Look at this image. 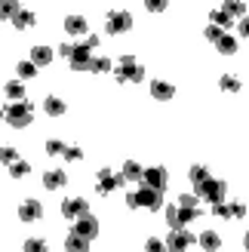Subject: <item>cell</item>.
<instances>
[{
	"label": "cell",
	"mask_w": 249,
	"mask_h": 252,
	"mask_svg": "<svg viewBox=\"0 0 249 252\" xmlns=\"http://www.w3.org/2000/svg\"><path fill=\"white\" fill-rule=\"evenodd\" d=\"M16 71H19V77H22V80H31L34 74H37V65H34L31 59H25V62H19V65H16Z\"/></svg>",
	"instance_id": "obj_25"
},
{
	"label": "cell",
	"mask_w": 249,
	"mask_h": 252,
	"mask_svg": "<svg viewBox=\"0 0 249 252\" xmlns=\"http://www.w3.org/2000/svg\"><path fill=\"white\" fill-rule=\"evenodd\" d=\"M191 243H197V237L191 231H172L166 240V252H188Z\"/></svg>",
	"instance_id": "obj_8"
},
{
	"label": "cell",
	"mask_w": 249,
	"mask_h": 252,
	"mask_svg": "<svg viewBox=\"0 0 249 252\" xmlns=\"http://www.w3.org/2000/svg\"><path fill=\"white\" fill-rule=\"evenodd\" d=\"M209 25H216V28H228V25H231V16H228L225 9H213V22H209Z\"/></svg>",
	"instance_id": "obj_29"
},
{
	"label": "cell",
	"mask_w": 249,
	"mask_h": 252,
	"mask_svg": "<svg viewBox=\"0 0 249 252\" xmlns=\"http://www.w3.org/2000/svg\"><path fill=\"white\" fill-rule=\"evenodd\" d=\"M62 157H65V160H71V163H74V160H80V157H83V151H80L77 145H71V148H65V154H62Z\"/></svg>",
	"instance_id": "obj_36"
},
{
	"label": "cell",
	"mask_w": 249,
	"mask_h": 252,
	"mask_svg": "<svg viewBox=\"0 0 249 252\" xmlns=\"http://www.w3.org/2000/svg\"><path fill=\"white\" fill-rule=\"evenodd\" d=\"M243 246H246V252H249V234H246V237H243Z\"/></svg>",
	"instance_id": "obj_42"
},
{
	"label": "cell",
	"mask_w": 249,
	"mask_h": 252,
	"mask_svg": "<svg viewBox=\"0 0 249 252\" xmlns=\"http://www.w3.org/2000/svg\"><path fill=\"white\" fill-rule=\"evenodd\" d=\"M151 95L157 98V102H169V98L176 95V90H172L166 80H151Z\"/></svg>",
	"instance_id": "obj_14"
},
{
	"label": "cell",
	"mask_w": 249,
	"mask_h": 252,
	"mask_svg": "<svg viewBox=\"0 0 249 252\" xmlns=\"http://www.w3.org/2000/svg\"><path fill=\"white\" fill-rule=\"evenodd\" d=\"M12 25H16L19 31H25V28H31V25H34V12L22 6V9L16 12V16H12Z\"/></svg>",
	"instance_id": "obj_20"
},
{
	"label": "cell",
	"mask_w": 249,
	"mask_h": 252,
	"mask_svg": "<svg viewBox=\"0 0 249 252\" xmlns=\"http://www.w3.org/2000/svg\"><path fill=\"white\" fill-rule=\"evenodd\" d=\"M216 49H218L221 56H234V53H237V40H234V37H228V34H221V40L216 43Z\"/></svg>",
	"instance_id": "obj_23"
},
{
	"label": "cell",
	"mask_w": 249,
	"mask_h": 252,
	"mask_svg": "<svg viewBox=\"0 0 249 252\" xmlns=\"http://www.w3.org/2000/svg\"><path fill=\"white\" fill-rule=\"evenodd\" d=\"M114 74H117V80H132V83H139V80H145V68L135 62L132 56H123L117 65H114Z\"/></svg>",
	"instance_id": "obj_3"
},
{
	"label": "cell",
	"mask_w": 249,
	"mask_h": 252,
	"mask_svg": "<svg viewBox=\"0 0 249 252\" xmlns=\"http://www.w3.org/2000/svg\"><path fill=\"white\" fill-rule=\"evenodd\" d=\"M148 9H151V12H163L169 3H166V0H148V3H145Z\"/></svg>",
	"instance_id": "obj_39"
},
{
	"label": "cell",
	"mask_w": 249,
	"mask_h": 252,
	"mask_svg": "<svg viewBox=\"0 0 249 252\" xmlns=\"http://www.w3.org/2000/svg\"><path fill=\"white\" fill-rule=\"evenodd\" d=\"M34 120V111H31V105L28 102H16V105H9L6 108V123L9 126H16V129H25Z\"/></svg>",
	"instance_id": "obj_4"
},
{
	"label": "cell",
	"mask_w": 249,
	"mask_h": 252,
	"mask_svg": "<svg viewBox=\"0 0 249 252\" xmlns=\"http://www.w3.org/2000/svg\"><path fill=\"white\" fill-rule=\"evenodd\" d=\"M218 86H221V90H228V93H240V80L234 77V74H225V77L218 80Z\"/></svg>",
	"instance_id": "obj_28"
},
{
	"label": "cell",
	"mask_w": 249,
	"mask_h": 252,
	"mask_svg": "<svg viewBox=\"0 0 249 252\" xmlns=\"http://www.w3.org/2000/svg\"><path fill=\"white\" fill-rule=\"evenodd\" d=\"M114 65H111V59H105V56H95L93 59V71L95 74H105V71H111Z\"/></svg>",
	"instance_id": "obj_33"
},
{
	"label": "cell",
	"mask_w": 249,
	"mask_h": 252,
	"mask_svg": "<svg viewBox=\"0 0 249 252\" xmlns=\"http://www.w3.org/2000/svg\"><path fill=\"white\" fill-rule=\"evenodd\" d=\"M123 182H142V175H145V169L139 166V163H132V160H126L123 163Z\"/></svg>",
	"instance_id": "obj_18"
},
{
	"label": "cell",
	"mask_w": 249,
	"mask_h": 252,
	"mask_svg": "<svg viewBox=\"0 0 249 252\" xmlns=\"http://www.w3.org/2000/svg\"><path fill=\"white\" fill-rule=\"evenodd\" d=\"M59 53L68 59V65L74 71H93V49L86 46V43H77V46H71V43H62L59 46Z\"/></svg>",
	"instance_id": "obj_1"
},
{
	"label": "cell",
	"mask_w": 249,
	"mask_h": 252,
	"mask_svg": "<svg viewBox=\"0 0 249 252\" xmlns=\"http://www.w3.org/2000/svg\"><path fill=\"white\" fill-rule=\"evenodd\" d=\"M31 62L37 68H46L49 62H53V49H49V46H34L31 49Z\"/></svg>",
	"instance_id": "obj_16"
},
{
	"label": "cell",
	"mask_w": 249,
	"mask_h": 252,
	"mask_svg": "<svg viewBox=\"0 0 249 252\" xmlns=\"http://www.w3.org/2000/svg\"><path fill=\"white\" fill-rule=\"evenodd\" d=\"M132 28V16L126 9H114L108 16V34H123V31H129Z\"/></svg>",
	"instance_id": "obj_9"
},
{
	"label": "cell",
	"mask_w": 249,
	"mask_h": 252,
	"mask_svg": "<svg viewBox=\"0 0 249 252\" xmlns=\"http://www.w3.org/2000/svg\"><path fill=\"white\" fill-rule=\"evenodd\" d=\"M142 185H145V188H154V191H163V188L169 185V172H166L163 166L145 169V175H142Z\"/></svg>",
	"instance_id": "obj_7"
},
{
	"label": "cell",
	"mask_w": 249,
	"mask_h": 252,
	"mask_svg": "<svg viewBox=\"0 0 249 252\" xmlns=\"http://www.w3.org/2000/svg\"><path fill=\"white\" fill-rule=\"evenodd\" d=\"M166 221H169L172 231H185V221L179 216V206H166Z\"/></svg>",
	"instance_id": "obj_24"
},
{
	"label": "cell",
	"mask_w": 249,
	"mask_h": 252,
	"mask_svg": "<svg viewBox=\"0 0 249 252\" xmlns=\"http://www.w3.org/2000/svg\"><path fill=\"white\" fill-rule=\"evenodd\" d=\"M16 160H22L16 148H0V163H6V166H12Z\"/></svg>",
	"instance_id": "obj_32"
},
{
	"label": "cell",
	"mask_w": 249,
	"mask_h": 252,
	"mask_svg": "<svg viewBox=\"0 0 249 252\" xmlns=\"http://www.w3.org/2000/svg\"><path fill=\"white\" fill-rule=\"evenodd\" d=\"M225 12L234 19V16H243L246 19V3H240V0H231V3H225Z\"/></svg>",
	"instance_id": "obj_31"
},
{
	"label": "cell",
	"mask_w": 249,
	"mask_h": 252,
	"mask_svg": "<svg viewBox=\"0 0 249 252\" xmlns=\"http://www.w3.org/2000/svg\"><path fill=\"white\" fill-rule=\"evenodd\" d=\"M62 216H65L68 221H77L83 216H90V203H86L83 197H71V200L62 203Z\"/></svg>",
	"instance_id": "obj_5"
},
{
	"label": "cell",
	"mask_w": 249,
	"mask_h": 252,
	"mask_svg": "<svg viewBox=\"0 0 249 252\" xmlns=\"http://www.w3.org/2000/svg\"><path fill=\"white\" fill-rule=\"evenodd\" d=\"M71 231H74V234H80V237H86V240H95V237H98V219L83 216V219L74 221V228H71Z\"/></svg>",
	"instance_id": "obj_10"
},
{
	"label": "cell",
	"mask_w": 249,
	"mask_h": 252,
	"mask_svg": "<svg viewBox=\"0 0 249 252\" xmlns=\"http://www.w3.org/2000/svg\"><path fill=\"white\" fill-rule=\"evenodd\" d=\"M25 252H49V246H46V240H25Z\"/></svg>",
	"instance_id": "obj_34"
},
{
	"label": "cell",
	"mask_w": 249,
	"mask_h": 252,
	"mask_svg": "<svg viewBox=\"0 0 249 252\" xmlns=\"http://www.w3.org/2000/svg\"><path fill=\"white\" fill-rule=\"evenodd\" d=\"M126 206L129 209H160L163 206V191H154V188H139V191H132V194H126Z\"/></svg>",
	"instance_id": "obj_2"
},
{
	"label": "cell",
	"mask_w": 249,
	"mask_h": 252,
	"mask_svg": "<svg viewBox=\"0 0 249 252\" xmlns=\"http://www.w3.org/2000/svg\"><path fill=\"white\" fill-rule=\"evenodd\" d=\"M188 175H191V185L197 188V191H200V188H203V185H206L209 179H213L206 166H191V172H188Z\"/></svg>",
	"instance_id": "obj_19"
},
{
	"label": "cell",
	"mask_w": 249,
	"mask_h": 252,
	"mask_svg": "<svg viewBox=\"0 0 249 252\" xmlns=\"http://www.w3.org/2000/svg\"><path fill=\"white\" fill-rule=\"evenodd\" d=\"M43 111H46L49 117H62V114H65V102H62V98H53V95H49L46 102H43Z\"/></svg>",
	"instance_id": "obj_22"
},
{
	"label": "cell",
	"mask_w": 249,
	"mask_h": 252,
	"mask_svg": "<svg viewBox=\"0 0 249 252\" xmlns=\"http://www.w3.org/2000/svg\"><path fill=\"white\" fill-rule=\"evenodd\" d=\"M95 43H98V37H95V34L86 37V46H90V49H95Z\"/></svg>",
	"instance_id": "obj_41"
},
{
	"label": "cell",
	"mask_w": 249,
	"mask_h": 252,
	"mask_svg": "<svg viewBox=\"0 0 249 252\" xmlns=\"http://www.w3.org/2000/svg\"><path fill=\"white\" fill-rule=\"evenodd\" d=\"M240 34H243V37H246V40H249V16H246V19L240 22Z\"/></svg>",
	"instance_id": "obj_40"
},
{
	"label": "cell",
	"mask_w": 249,
	"mask_h": 252,
	"mask_svg": "<svg viewBox=\"0 0 249 252\" xmlns=\"http://www.w3.org/2000/svg\"><path fill=\"white\" fill-rule=\"evenodd\" d=\"M28 172H31V163H28V160H16V163L9 166V175H12V179H25Z\"/></svg>",
	"instance_id": "obj_26"
},
{
	"label": "cell",
	"mask_w": 249,
	"mask_h": 252,
	"mask_svg": "<svg viewBox=\"0 0 249 252\" xmlns=\"http://www.w3.org/2000/svg\"><path fill=\"white\" fill-rule=\"evenodd\" d=\"M145 252H166V243H160V240H154V237H151V240L145 243Z\"/></svg>",
	"instance_id": "obj_37"
},
{
	"label": "cell",
	"mask_w": 249,
	"mask_h": 252,
	"mask_svg": "<svg viewBox=\"0 0 249 252\" xmlns=\"http://www.w3.org/2000/svg\"><path fill=\"white\" fill-rule=\"evenodd\" d=\"M43 185H46V191H59V188L68 185V175L62 172V169H49V172L43 175Z\"/></svg>",
	"instance_id": "obj_13"
},
{
	"label": "cell",
	"mask_w": 249,
	"mask_h": 252,
	"mask_svg": "<svg viewBox=\"0 0 249 252\" xmlns=\"http://www.w3.org/2000/svg\"><path fill=\"white\" fill-rule=\"evenodd\" d=\"M225 191H228V188H225V182H218V179H209V182L200 188V191H197V197H203L206 203H221V200H225Z\"/></svg>",
	"instance_id": "obj_6"
},
{
	"label": "cell",
	"mask_w": 249,
	"mask_h": 252,
	"mask_svg": "<svg viewBox=\"0 0 249 252\" xmlns=\"http://www.w3.org/2000/svg\"><path fill=\"white\" fill-rule=\"evenodd\" d=\"M22 6L16 3V0H0V19H12Z\"/></svg>",
	"instance_id": "obj_27"
},
{
	"label": "cell",
	"mask_w": 249,
	"mask_h": 252,
	"mask_svg": "<svg viewBox=\"0 0 249 252\" xmlns=\"http://www.w3.org/2000/svg\"><path fill=\"white\" fill-rule=\"evenodd\" d=\"M95 188H98V194H111V191H114V188H120V185H126V182H123V175H114V172H108V169H102V172H98L95 175Z\"/></svg>",
	"instance_id": "obj_11"
},
{
	"label": "cell",
	"mask_w": 249,
	"mask_h": 252,
	"mask_svg": "<svg viewBox=\"0 0 249 252\" xmlns=\"http://www.w3.org/2000/svg\"><path fill=\"white\" fill-rule=\"evenodd\" d=\"M65 31L74 34V37H77V34H86V19H83V16H68V19H65Z\"/></svg>",
	"instance_id": "obj_21"
},
{
	"label": "cell",
	"mask_w": 249,
	"mask_h": 252,
	"mask_svg": "<svg viewBox=\"0 0 249 252\" xmlns=\"http://www.w3.org/2000/svg\"><path fill=\"white\" fill-rule=\"evenodd\" d=\"M203 34H206V40H213V43H218V40H221V28H216V25H209Z\"/></svg>",
	"instance_id": "obj_38"
},
{
	"label": "cell",
	"mask_w": 249,
	"mask_h": 252,
	"mask_svg": "<svg viewBox=\"0 0 249 252\" xmlns=\"http://www.w3.org/2000/svg\"><path fill=\"white\" fill-rule=\"evenodd\" d=\"M197 240H200V246H203L206 252H218V249H221V237H218L216 231H203Z\"/></svg>",
	"instance_id": "obj_17"
},
{
	"label": "cell",
	"mask_w": 249,
	"mask_h": 252,
	"mask_svg": "<svg viewBox=\"0 0 249 252\" xmlns=\"http://www.w3.org/2000/svg\"><path fill=\"white\" fill-rule=\"evenodd\" d=\"M46 154H65V145H62L59 138H49V142H46Z\"/></svg>",
	"instance_id": "obj_35"
},
{
	"label": "cell",
	"mask_w": 249,
	"mask_h": 252,
	"mask_svg": "<svg viewBox=\"0 0 249 252\" xmlns=\"http://www.w3.org/2000/svg\"><path fill=\"white\" fill-rule=\"evenodd\" d=\"M6 95L12 102H25V86L22 83H6Z\"/></svg>",
	"instance_id": "obj_30"
},
{
	"label": "cell",
	"mask_w": 249,
	"mask_h": 252,
	"mask_svg": "<svg viewBox=\"0 0 249 252\" xmlns=\"http://www.w3.org/2000/svg\"><path fill=\"white\" fill-rule=\"evenodd\" d=\"M0 120H6V111L3 108H0Z\"/></svg>",
	"instance_id": "obj_43"
},
{
	"label": "cell",
	"mask_w": 249,
	"mask_h": 252,
	"mask_svg": "<svg viewBox=\"0 0 249 252\" xmlns=\"http://www.w3.org/2000/svg\"><path fill=\"white\" fill-rule=\"evenodd\" d=\"M65 252H90V240L80 234H68V240H65Z\"/></svg>",
	"instance_id": "obj_15"
},
{
	"label": "cell",
	"mask_w": 249,
	"mask_h": 252,
	"mask_svg": "<svg viewBox=\"0 0 249 252\" xmlns=\"http://www.w3.org/2000/svg\"><path fill=\"white\" fill-rule=\"evenodd\" d=\"M19 219H22V221H37V219H43V206L37 203V200H25V203L19 206Z\"/></svg>",
	"instance_id": "obj_12"
}]
</instances>
